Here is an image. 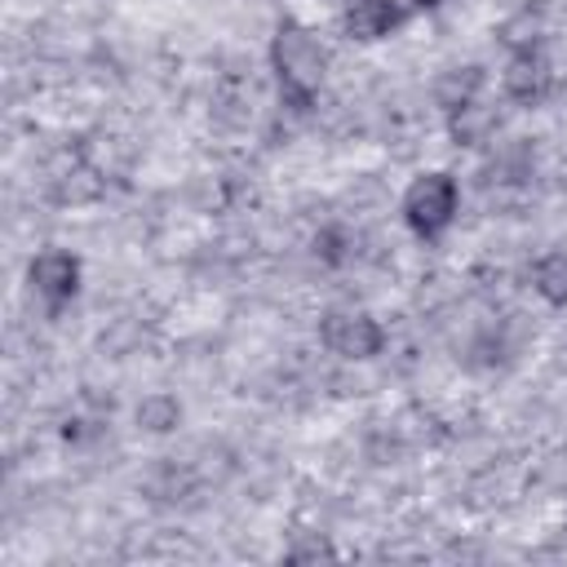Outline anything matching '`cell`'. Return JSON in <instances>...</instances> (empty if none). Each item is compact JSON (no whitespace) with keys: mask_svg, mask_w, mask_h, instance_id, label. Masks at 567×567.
I'll list each match as a JSON object with an SVG mask.
<instances>
[{"mask_svg":"<svg viewBox=\"0 0 567 567\" xmlns=\"http://www.w3.org/2000/svg\"><path fill=\"white\" fill-rule=\"evenodd\" d=\"M270 58H275V71H279V84H284L288 102H292L297 111H306V106L315 102L319 84H323V71H328V53H323V44H319L306 27L284 22V27L275 31Z\"/></svg>","mask_w":567,"mask_h":567,"instance_id":"cell-1","label":"cell"},{"mask_svg":"<svg viewBox=\"0 0 567 567\" xmlns=\"http://www.w3.org/2000/svg\"><path fill=\"white\" fill-rule=\"evenodd\" d=\"M31 284H35V292L44 297V301H66L75 288H80V261L71 257V252H58V248H49V252H40L35 261H31Z\"/></svg>","mask_w":567,"mask_h":567,"instance_id":"cell-4","label":"cell"},{"mask_svg":"<svg viewBox=\"0 0 567 567\" xmlns=\"http://www.w3.org/2000/svg\"><path fill=\"white\" fill-rule=\"evenodd\" d=\"M319 332H323V346H328L332 354H341V359H372V354H381V346H385L381 323H377L372 315H354V310L328 315Z\"/></svg>","mask_w":567,"mask_h":567,"instance_id":"cell-3","label":"cell"},{"mask_svg":"<svg viewBox=\"0 0 567 567\" xmlns=\"http://www.w3.org/2000/svg\"><path fill=\"white\" fill-rule=\"evenodd\" d=\"M177 421H182V403L173 394H146L137 403V425L151 434H168V430H177Z\"/></svg>","mask_w":567,"mask_h":567,"instance_id":"cell-9","label":"cell"},{"mask_svg":"<svg viewBox=\"0 0 567 567\" xmlns=\"http://www.w3.org/2000/svg\"><path fill=\"white\" fill-rule=\"evenodd\" d=\"M434 4H443V0H416V9H434Z\"/></svg>","mask_w":567,"mask_h":567,"instance_id":"cell-11","label":"cell"},{"mask_svg":"<svg viewBox=\"0 0 567 567\" xmlns=\"http://www.w3.org/2000/svg\"><path fill=\"white\" fill-rule=\"evenodd\" d=\"M496 128V115L487 111V106H478V102H465V106H456L452 111V137L461 142V146H474V142H487V133Z\"/></svg>","mask_w":567,"mask_h":567,"instance_id":"cell-7","label":"cell"},{"mask_svg":"<svg viewBox=\"0 0 567 567\" xmlns=\"http://www.w3.org/2000/svg\"><path fill=\"white\" fill-rule=\"evenodd\" d=\"M403 22V9L394 0H354L346 13V31L354 40H381Z\"/></svg>","mask_w":567,"mask_h":567,"instance_id":"cell-6","label":"cell"},{"mask_svg":"<svg viewBox=\"0 0 567 567\" xmlns=\"http://www.w3.org/2000/svg\"><path fill=\"white\" fill-rule=\"evenodd\" d=\"M403 217L421 239H434L456 217V182L447 173H421L403 195Z\"/></svg>","mask_w":567,"mask_h":567,"instance_id":"cell-2","label":"cell"},{"mask_svg":"<svg viewBox=\"0 0 567 567\" xmlns=\"http://www.w3.org/2000/svg\"><path fill=\"white\" fill-rule=\"evenodd\" d=\"M505 93L514 102H527V106L540 102L549 93V66H545V58L532 53V49H518L509 58V66H505Z\"/></svg>","mask_w":567,"mask_h":567,"instance_id":"cell-5","label":"cell"},{"mask_svg":"<svg viewBox=\"0 0 567 567\" xmlns=\"http://www.w3.org/2000/svg\"><path fill=\"white\" fill-rule=\"evenodd\" d=\"M478 84H483V71H478V66H461V71H447V75L439 80V89H434V97H439V106H447V111H456V106H465V102H474V93H478Z\"/></svg>","mask_w":567,"mask_h":567,"instance_id":"cell-8","label":"cell"},{"mask_svg":"<svg viewBox=\"0 0 567 567\" xmlns=\"http://www.w3.org/2000/svg\"><path fill=\"white\" fill-rule=\"evenodd\" d=\"M536 292L554 306H567V252H554L536 266Z\"/></svg>","mask_w":567,"mask_h":567,"instance_id":"cell-10","label":"cell"}]
</instances>
